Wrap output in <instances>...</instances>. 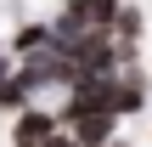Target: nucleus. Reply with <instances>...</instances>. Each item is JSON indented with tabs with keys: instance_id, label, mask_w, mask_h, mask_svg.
<instances>
[{
	"instance_id": "423d86ee",
	"label": "nucleus",
	"mask_w": 152,
	"mask_h": 147,
	"mask_svg": "<svg viewBox=\"0 0 152 147\" xmlns=\"http://www.w3.org/2000/svg\"><path fill=\"white\" fill-rule=\"evenodd\" d=\"M135 108H141V85L135 79H118L113 85V113H135Z\"/></svg>"
},
{
	"instance_id": "0eeeda50",
	"label": "nucleus",
	"mask_w": 152,
	"mask_h": 147,
	"mask_svg": "<svg viewBox=\"0 0 152 147\" xmlns=\"http://www.w3.org/2000/svg\"><path fill=\"white\" fill-rule=\"evenodd\" d=\"M45 40H51L45 28H23V34H17V51H34V45H45Z\"/></svg>"
},
{
	"instance_id": "7ed1b4c3",
	"label": "nucleus",
	"mask_w": 152,
	"mask_h": 147,
	"mask_svg": "<svg viewBox=\"0 0 152 147\" xmlns=\"http://www.w3.org/2000/svg\"><path fill=\"white\" fill-rule=\"evenodd\" d=\"M11 142H17V147H45V142H51V119H45L39 108H34V113H23V119H17V130H11Z\"/></svg>"
},
{
	"instance_id": "f257e3e1",
	"label": "nucleus",
	"mask_w": 152,
	"mask_h": 147,
	"mask_svg": "<svg viewBox=\"0 0 152 147\" xmlns=\"http://www.w3.org/2000/svg\"><path fill=\"white\" fill-rule=\"evenodd\" d=\"M62 79H73V57H62L51 40L34 45L28 62L17 68V85H23V91H45V85H62Z\"/></svg>"
},
{
	"instance_id": "39448f33",
	"label": "nucleus",
	"mask_w": 152,
	"mask_h": 147,
	"mask_svg": "<svg viewBox=\"0 0 152 147\" xmlns=\"http://www.w3.org/2000/svg\"><path fill=\"white\" fill-rule=\"evenodd\" d=\"M79 142H107L113 136V113H79Z\"/></svg>"
},
{
	"instance_id": "6e6552de",
	"label": "nucleus",
	"mask_w": 152,
	"mask_h": 147,
	"mask_svg": "<svg viewBox=\"0 0 152 147\" xmlns=\"http://www.w3.org/2000/svg\"><path fill=\"white\" fill-rule=\"evenodd\" d=\"M45 147H79V142H68V136H51V142H45Z\"/></svg>"
},
{
	"instance_id": "20e7f679",
	"label": "nucleus",
	"mask_w": 152,
	"mask_h": 147,
	"mask_svg": "<svg viewBox=\"0 0 152 147\" xmlns=\"http://www.w3.org/2000/svg\"><path fill=\"white\" fill-rule=\"evenodd\" d=\"M73 17L90 23V28H107V23L118 17V0H73Z\"/></svg>"
},
{
	"instance_id": "f03ea898",
	"label": "nucleus",
	"mask_w": 152,
	"mask_h": 147,
	"mask_svg": "<svg viewBox=\"0 0 152 147\" xmlns=\"http://www.w3.org/2000/svg\"><path fill=\"white\" fill-rule=\"evenodd\" d=\"M113 74H79V85H73V102H68V119H79V113H113ZM118 119V113H113Z\"/></svg>"
}]
</instances>
